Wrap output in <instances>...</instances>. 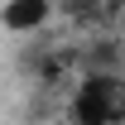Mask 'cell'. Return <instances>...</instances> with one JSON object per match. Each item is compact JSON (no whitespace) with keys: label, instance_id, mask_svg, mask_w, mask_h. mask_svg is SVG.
I'll return each mask as SVG.
<instances>
[{"label":"cell","instance_id":"obj_1","mask_svg":"<svg viewBox=\"0 0 125 125\" xmlns=\"http://www.w3.org/2000/svg\"><path fill=\"white\" fill-rule=\"evenodd\" d=\"M72 111H77L82 125H120L125 120V82L120 77H87Z\"/></svg>","mask_w":125,"mask_h":125},{"label":"cell","instance_id":"obj_2","mask_svg":"<svg viewBox=\"0 0 125 125\" xmlns=\"http://www.w3.org/2000/svg\"><path fill=\"white\" fill-rule=\"evenodd\" d=\"M48 19V0H10L0 10V24L5 29H39Z\"/></svg>","mask_w":125,"mask_h":125}]
</instances>
